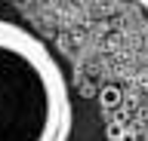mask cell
I'll list each match as a JSON object with an SVG mask.
<instances>
[{
    "label": "cell",
    "instance_id": "6da1fadb",
    "mask_svg": "<svg viewBox=\"0 0 148 141\" xmlns=\"http://www.w3.org/2000/svg\"><path fill=\"white\" fill-rule=\"evenodd\" d=\"M71 92L59 58L25 25L0 19V141H68Z\"/></svg>",
    "mask_w": 148,
    "mask_h": 141
},
{
    "label": "cell",
    "instance_id": "277c9868",
    "mask_svg": "<svg viewBox=\"0 0 148 141\" xmlns=\"http://www.w3.org/2000/svg\"><path fill=\"white\" fill-rule=\"evenodd\" d=\"M136 3H139V6H142V9L148 12V0H136Z\"/></svg>",
    "mask_w": 148,
    "mask_h": 141
},
{
    "label": "cell",
    "instance_id": "3957f363",
    "mask_svg": "<svg viewBox=\"0 0 148 141\" xmlns=\"http://www.w3.org/2000/svg\"><path fill=\"white\" fill-rule=\"evenodd\" d=\"M108 135L114 141H120V138H123V126H120V123H111V126H108Z\"/></svg>",
    "mask_w": 148,
    "mask_h": 141
},
{
    "label": "cell",
    "instance_id": "7a4b0ae2",
    "mask_svg": "<svg viewBox=\"0 0 148 141\" xmlns=\"http://www.w3.org/2000/svg\"><path fill=\"white\" fill-rule=\"evenodd\" d=\"M120 101H123V95H120L117 86H102V89H99V104L105 107V111L120 107Z\"/></svg>",
    "mask_w": 148,
    "mask_h": 141
}]
</instances>
